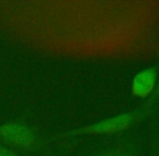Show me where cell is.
Masks as SVG:
<instances>
[{"label":"cell","instance_id":"cell-5","mask_svg":"<svg viewBox=\"0 0 159 156\" xmlns=\"http://www.w3.org/2000/svg\"><path fill=\"white\" fill-rule=\"evenodd\" d=\"M156 87H157V91H156V93H157V94L159 95V84L157 85V86H156Z\"/></svg>","mask_w":159,"mask_h":156},{"label":"cell","instance_id":"cell-2","mask_svg":"<svg viewBox=\"0 0 159 156\" xmlns=\"http://www.w3.org/2000/svg\"><path fill=\"white\" fill-rule=\"evenodd\" d=\"M157 86V73L154 68H147L138 73L132 80V92L139 98L151 94Z\"/></svg>","mask_w":159,"mask_h":156},{"label":"cell","instance_id":"cell-1","mask_svg":"<svg viewBox=\"0 0 159 156\" xmlns=\"http://www.w3.org/2000/svg\"><path fill=\"white\" fill-rule=\"evenodd\" d=\"M132 122L131 114H124L119 116H115L107 119L101 120L94 125L81 129L79 132L86 133H114L122 131L128 128Z\"/></svg>","mask_w":159,"mask_h":156},{"label":"cell","instance_id":"cell-3","mask_svg":"<svg viewBox=\"0 0 159 156\" xmlns=\"http://www.w3.org/2000/svg\"><path fill=\"white\" fill-rule=\"evenodd\" d=\"M1 135L10 142L21 146H28L35 141L34 132L23 125L8 124L0 127Z\"/></svg>","mask_w":159,"mask_h":156},{"label":"cell","instance_id":"cell-4","mask_svg":"<svg viewBox=\"0 0 159 156\" xmlns=\"http://www.w3.org/2000/svg\"><path fill=\"white\" fill-rule=\"evenodd\" d=\"M0 156H17V155H15L14 153L11 152L10 150H8V149L0 145Z\"/></svg>","mask_w":159,"mask_h":156}]
</instances>
